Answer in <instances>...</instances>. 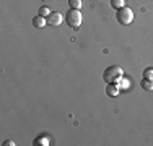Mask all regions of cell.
<instances>
[{
    "mask_svg": "<svg viewBox=\"0 0 153 146\" xmlns=\"http://www.w3.org/2000/svg\"><path fill=\"white\" fill-rule=\"evenodd\" d=\"M46 23H47V20L44 16H41V15H38V16L33 18V24H34L36 28H44Z\"/></svg>",
    "mask_w": 153,
    "mask_h": 146,
    "instance_id": "6",
    "label": "cell"
},
{
    "mask_svg": "<svg viewBox=\"0 0 153 146\" xmlns=\"http://www.w3.org/2000/svg\"><path fill=\"white\" fill-rule=\"evenodd\" d=\"M119 91H121V88H119L116 83H108V88H106V94L109 97H116L119 94Z\"/></svg>",
    "mask_w": 153,
    "mask_h": 146,
    "instance_id": "5",
    "label": "cell"
},
{
    "mask_svg": "<svg viewBox=\"0 0 153 146\" xmlns=\"http://www.w3.org/2000/svg\"><path fill=\"white\" fill-rule=\"evenodd\" d=\"M121 78H122V68L117 67V65L108 67L103 73V80L106 83H117Z\"/></svg>",
    "mask_w": 153,
    "mask_h": 146,
    "instance_id": "1",
    "label": "cell"
},
{
    "mask_svg": "<svg viewBox=\"0 0 153 146\" xmlns=\"http://www.w3.org/2000/svg\"><path fill=\"white\" fill-rule=\"evenodd\" d=\"M143 78L153 80V68H145V72H143Z\"/></svg>",
    "mask_w": 153,
    "mask_h": 146,
    "instance_id": "11",
    "label": "cell"
},
{
    "mask_svg": "<svg viewBox=\"0 0 153 146\" xmlns=\"http://www.w3.org/2000/svg\"><path fill=\"white\" fill-rule=\"evenodd\" d=\"M51 13H52V12H51V10L49 8H47V7H41V8H39V15H41V16H49V15Z\"/></svg>",
    "mask_w": 153,
    "mask_h": 146,
    "instance_id": "10",
    "label": "cell"
},
{
    "mask_svg": "<svg viewBox=\"0 0 153 146\" xmlns=\"http://www.w3.org/2000/svg\"><path fill=\"white\" fill-rule=\"evenodd\" d=\"M3 145H5V146H15V143H13V141H12V140H8V141H5V143H3Z\"/></svg>",
    "mask_w": 153,
    "mask_h": 146,
    "instance_id": "12",
    "label": "cell"
},
{
    "mask_svg": "<svg viewBox=\"0 0 153 146\" xmlns=\"http://www.w3.org/2000/svg\"><path fill=\"white\" fill-rule=\"evenodd\" d=\"M68 3H70V8L75 10H80V7H82V0H68Z\"/></svg>",
    "mask_w": 153,
    "mask_h": 146,
    "instance_id": "9",
    "label": "cell"
},
{
    "mask_svg": "<svg viewBox=\"0 0 153 146\" xmlns=\"http://www.w3.org/2000/svg\"><path fill=\"white\" fill-rule=\"evenodd\" d=\"M116 18H117V21L121 24L127 26V24H130L134 21V13H132V10H130L129 7H122V8H117Z\"/></svg>",
    "mask_w": 153,
    "mask_h": 146,
    "instance_id": "3",
    "label": "cell"
},
{
    "mask_svg": "<svg viewBox=\"0 0 153 146\" xmlns=\"http://www.w3.org/2000/svg\"><path fill=\"white\" fill-rule=\"evenodd\" d=\"M111 5L114 8H122V7H126V0H111Z\"/></svg>",
    "mask_w": 153,
    "mask_h": 146,
    "instance_id": "8",
    "label": "cell"
},
{
    "mask_svg": "<svg viewBox=\"0 0 153 146\" xmlns=\"http://www.w3.org/2000/svg\"><path fill=\"white\" fill-rule=\"evenodd\" d=\"M140 86L143 88L145 91H153V80H148V78H143L140 83Z\"/></svg>",
    "mask_w": 153,
    "mask_h": 146,
    "instance_id": "7",
    "label": "cell"
},
{
    "mask_svg": "<svg viewBox=\"0 0 153 146\" xmlns=\"http://www.w3.org/2000/svg\"><path fill=\"white\" fill-rule=\"evenodd\" d=\"M62 15L60 13H56V12H52L47 16V23H49V26H60L62 24Z\"/></svg>",
    "mask_w": 153,
    "mask_h": 146,
    "instance_id": "4",
    "label": "cell"
},
{
    "mask_svg": "<svg viewBox=\"0 0 153 146\" xmlns=\"http://www.w3.org/2000/svg\"><path fill=\"white\" fill-rule=\"evenodd\" d=\"M65 23L68 24L70 28H78L82 24V13L80 10H75V8H70L67 13H65Z\"/></svg>",
    "mask_w": 153,
    "mask_h": 146,
    "instance_id": "2",
    "label": "cell"
}]
</instances>
